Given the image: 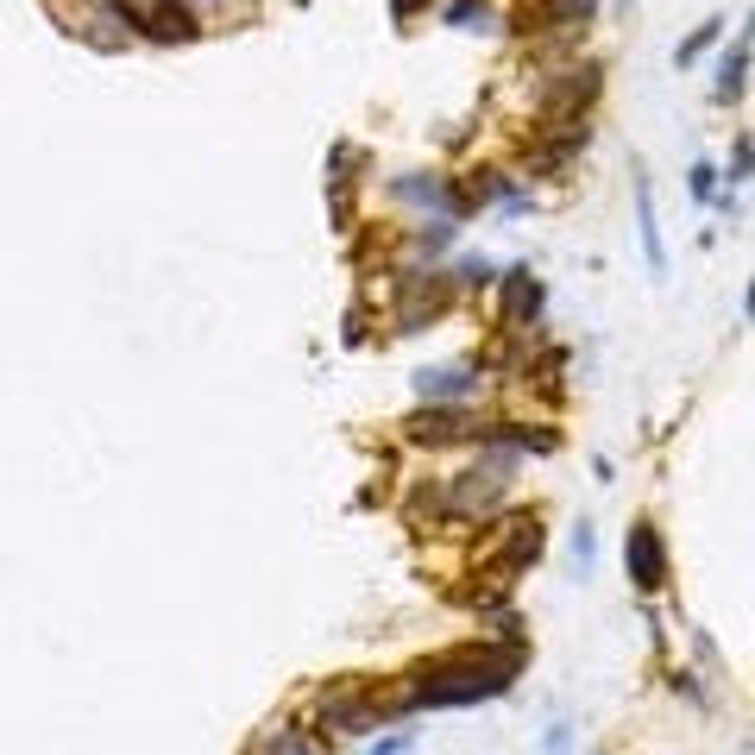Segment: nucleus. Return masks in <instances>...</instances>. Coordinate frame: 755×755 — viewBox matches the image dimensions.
<instances>
[{
  "label": "nucleus",
  "mask_w": 755,
  "mask_h": 755,
  "mask_svg": "<svg viewBox=\"0 0 755 755\" xmlns=\"http://www.w3.org/2000/svg\"><path fill=\"white\" fill-rule=\"evenodd\" d=\"M743 70H750V45H743V38H736V50H730L724 57V70H718V95H743Z\"/></svg>",
  "instance_id": "obj_9"
},
{
  "label": "nucleus",
  "mask_w": 755,
  "mask_h": 755,
  "mask_svg": "<svg viewBox=\"0 0 755 755\" xmlns=\"http://www.w3.org/2000/svg\"><path fill=\"white\" fill-rule=\"evenodd\" d=\"M750 176V139H736V164H730V183H743Z\"/></svg>",
  "instance_id": "obj_16"
},
{
  "label": "nucleus",
  "mask_w": 755,
  "mask_h": 755,
  "mask_svg": "<svg viewBox=\"0 0 755 755\" xmlns=\"http://www.w3.org/2000/svg\"><path fill=\"white\" fill-rule=\"evenodd\" d=\"M585 13H592V0H554V7H548L554 25H579Z\"/></svg>",
  "instance_id": "obj_12"
},
{
  "label": "nucleus",
  "mask_w": 755,
  "mask_h": 755,
  "mask_svg": "<svg viewBox=\"0 0 755 755\" xmlns=\"http://www.w3.org/2000/svg\"><path fill=\"white\" fill-rule=\"evenodd\" d=\"M453 283H491V265H485V258H466V265L453 271Z\"/></svg>",
  "instance_id": "obj_13"
},
{
  "label": "nucleus",
  "mask_w": 755,
  "mask_h": 755,
  "mask_svg": "<svg viewBox=\"0 0 755 755\" xmlns=\"http://www.w3.org/2000/svg\"><path fill=\"white\" fill-rule=\"evenodd\" d=\"M636 214H642V252H649V265H654V271H667V252H661V226H654L649 183H636Z\"/></svg>",
  "instance_id": "obj_8"
},
{
  "label": "nucleus",
  "mask_w": 755,
  "mask_h": 755,
  "mask_svg": "<svg viewBox=\"0 0 755 755\" xmlns=\"http://www.w3.org/2000/svg\"><path fill=\"white\" fill-rule=\"evenodd\" d=\"M409 743H416V736H409V730H391V736H384V743H378L372 755H409Z\"/></svg>",
  "instance_id": "obj_14"
},
{
  "label": "nucleus",
  "mask_w": 755,
  "mask_h": 755,
  "mask_svg": "<svg viewBox=\"0 0 755 755\" xmlns=\"http://www.w3.org/2000/svg\"><path fill=\"white\" fill-rule=\"evenodd\" d=\"M573 560H579V573L592 567V528H579V535H573Z\"/></svg>",
  "instance_id": "obj_15"
},
{
  "label": "nucleus",
  "mask_w": 755,
  "mask_h": 755,
  "mask_svg": "<svg viewBox=\"0 0 755 755\" xmlns=\"http://www.w3.org/2000/svg\"><path fill=\"white\" fill-rule=\"evenodd\" d=\"M114 7H120L126 25H139L151 38H196L189 7H176V0H114Z\"/></svg>",
  "instance_id": "obj_4"
},
{
  "label": "nucleus",
  "mask_w": 755,
  "mask_h": 755,
  "mask_svg": "<svg viewBox=\"0 0 755 755\" xmlns=\"http://www.w3.org/2000/svg\"><path fill=\"white\" fill-rule=\"evenodd\" d=\"M711 176H718V171H705V164H699V171H693V196H699V201H711V189H718Z\"/></svg>",
  "instance_id": "obj_17"
},
{
  "label": "nucleus",
  "mask_w": 755,
  "mask_h": 755,
  "mask_svg": "<svg viewBox=\"0 0 755 755\" xmlns=\"http://www.w3.org/2000/svg\"><path fill=\"white\" fill-rule=\"evenodd\" d=\"M535 309H542V283H535V277L528 271H510L503 277V315H510V322H535Z\"/></svg>",
  "instance_id": "obj_7"
},
{
  "label": "nucleus",
  "mask_w": 755,
  "mask_h": 755,
  "mask_svg": "<svg viewBox=\"0 0 755 755\" xmlns=\"http://www.w3.org/2000/svg\"><path fill=\"white\" fill-rule=\"evenodd\" d=\"M466 434H473V416L448 409V403H428L422 416L409 422V441H422V448H448V441H466Z\"/></svg>",
  "instance_id": "obj_6"
},
{
  "label": "nucleus",
  "mask_w": 755,
  "mask_h": 755,
  "mask_svg": "<svg viewBox=\"0 0 755 755\" xmlns=\"http://www.w3.org/2000/svg\"><path fill=\"white\" fill-rule=\"evenodd\" d=\"M416 391H422V403H460L485 391V372L478 365H434V372H416Z\"/></svg>",
  "instance_id": "obj_5"
},
{
  "label": "nucleus",
  "mask_w": 755,
  "mask_h": 755,
  "mask_svg": "<svg viewBox=\"0 0 755 755\" xmlns=\"http://www.w3.org/2000/svg\"><path fill=\"white\" fill-rule=\"evenodd\" d=\"M258 755H322V750H315L302 730H271V736L258 743Z\"/></svg>",
  "instance_id": "obj_10"
},
{
  "label": "nucleus",
  "mask_w": 755,
  "mask_h": 755,
  "mask_svg": "<svg viewBox=\"0 0 755 755\" xmlns=\"http://www.w3.org/2000/svg\"><path fill=\"white\" fill-rule=\"evenodd\" d=\"M624 567H629V579H636V592H661V585H667V542H661V528L654 523L629 528Z\"/></svg>",
  "instance_id": "obj_3"
},
{
  "label": "nucleus",
  "mask_w": 755,
  "mask_h": 755,
  "mask_svg": "<svg viewBox=\"0 0 755 755\" xmlns=\"http://www.w3.org/2000/svg\"><path fill=\"white\" fill-rule=\"evenodd\" d=\"M384 718H391V699H378V693L352 686V680L327 686L322 711H315V724H322V730H347V736H365V730H378Z\"/></svg>",
  "instance_id": "obj_2"
},
{
  "label": "nucleus",
  "mask_w": 755,
  "mask_h": 755,
  "mask_svg": "<svg viewBox=\"0 0 755 755\" xmlns=\"http://www.w3.org/2000/svg\"><path fill=\"white\" fill-rule=\"evenodd\" d=\"M523 674V649H503V654H448L403 686V699H391V718L403 711H422V705H478V699H498L510 680Z\"/></svg>",
  "instance_id": "obj_1"
},
{
  "label": "nucleus",
  "mask_w": 755,
  "mask_h": 755,
  "mask_svg": "<svg viewBox=\"0 0 755 755\" xmlns=\"http://www.w3.org/2000/svg\"><path fill=\"white\" fill-rule=\"evenodd\" d=\"M491 25L498 20V13H491V7H485V0H448V25Z\"/></svg>",
  "instance_id": "obj_11"
}]
</instances>
